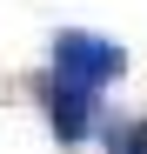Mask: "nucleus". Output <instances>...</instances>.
Here are the masks:
<instances>
[{"mask_svg":"<svg viewBox=\"0 0 147 154\" xmlns=\"http://www.w3.org/2000/svg\"><path fill=\"white\" fill-rule=\"evenodd\" d=\"M47 121H54V141H60V147L87 141V127H107V121H100V94L60 81V74L47 81Z\"/></svg>","mask_w":147,"mask_h":154,"instance_id":"obj_2","label":"nucleus"},{"mask_svg":"<svg viewBox=\"0 0 147 154\" xmlns=\"http://www.w3.org/2000/svg\"><path fill=\"white\" fill-rule=\"evenodd\" d=\"M54 74L100 94V87H114L120 74H127V54H120L114 40H94V34H80V27H67V34H54Z\"/></svg>","mask_w":147,"mask_h":154,"instance_id":"obj_1","label":"nucleus"},{"mask_svg":"<svg viewBox=\"0 0 147 154\" xmlns=\"http://www.w3.org/2000/svg\"><path fill=\"white\" fill-rule=\"evenodd\" d=\"M134 154H147V121H134Z\"/></svg>","mask_w":147,"mask_h":154,"instance_id":"obj_3","label":"nucleus"}]
</instances>
